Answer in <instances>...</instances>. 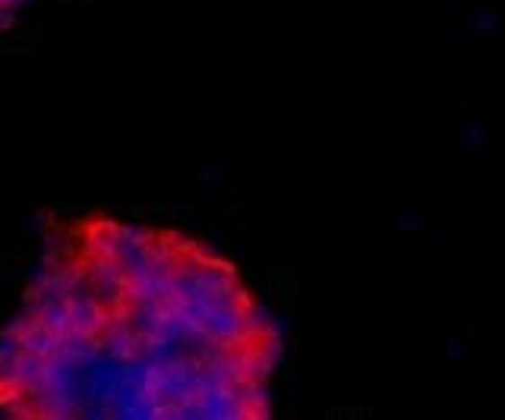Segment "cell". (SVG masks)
<instances>
[{
    "label": "cell",
    "mask_w": 505,
    "mask_h": 420,
    "mask_svg": "<svg viewBox=\"0 0 505 420\" xmlns=\"http://www.w3.org/2000/svg\"><path fill=\"white\" fill-rule=\"evenodd\" d=\"M281 332L240 269L174 228L54 219L0 329L4 420H266Z\"/></svg>",
    "instance_id": "obj_1"
},
{
    "label": "cell",
    "mask_w": 505,
    "mask_h": 420,
    "mask_svg": "<svg viewBox=\"0 0 505 420\" xmlns=\"http://www.w3.org/2000/svg\"><path fill=\"white\" fill-rule=\"evenodd\" d=\"M26 4H32V0H0V16H7V13H13V10L26 7Z\"/></svg>",
    "instance_id": "obj_2"
}]
</instances>
